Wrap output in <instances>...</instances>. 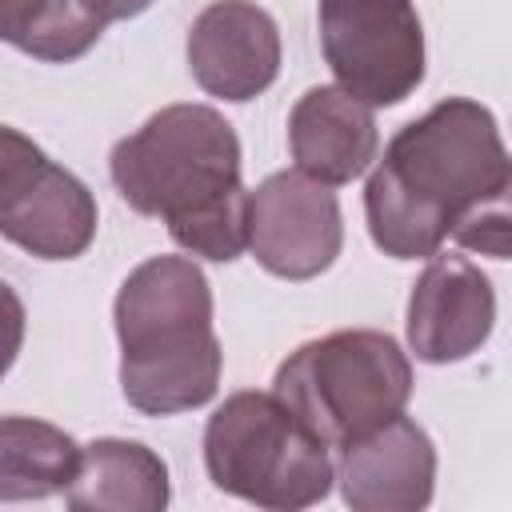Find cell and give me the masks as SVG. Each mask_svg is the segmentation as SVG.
<instances>
[{
    "label": "cell",
    "mask_w": 512,
    "mask_h": 512,
    "mask_svg": "<svg viewBox=\"0 0 512 512\" xmlns=\"http://www.w3.org/2000/svg\"><path fill=\"white\" fill-rule=\"evenodd\" d=\"M24 304L16 296V288L8 280H0V380L8 376V368L16 364L20 356V344H24Z\"/></svg>",
    "instance_id": "obj_17"
},
{
    "label": "cell",
    "mask_w": 512,
    "mask_h": 512,
    "mask_svg": "<svg viewBox=\"0 0 512 512\" xmlns=\"http://www.w3.org/2000/svg\"><path fill=\"white\" fill-rule=\"evenodd\" d=\"M320 48L336 88L368 108H392L424 80V28L412 0H320Z\"/></svg>",
    "instance_id": "obj_6"
},
{
    "label": "cell",
    "mask_w": 512,
    "mask_h": 512,
    "mask_svg": "<svg viewBox=\"0 0 512 512\" xmlns=\"http://www.w3.org/2000/svg\"><path fill=\"white\" fill-rule=\"evenodd\" d=\"M332 480H340V496L356 512H416L432 500L436 448L428 432L400 412L344 444Z\"/></svg>",
    "instance_id": "obj_11"
},
{
    "label": "cell",
    "mask_w": 512,
    "mask_h": 512,
    "mask_svg": "<svg viewBox=\"0 0 512 512\" xmlns=\"http://www.w3.org/2000/svg\"><path fill=\"white\" fill-rule=\"evenodd\" d=\"M116 192L140 216H160L168 236L204 260L228 264L248 244V188L240 140L208 104H168L108 156Z\"/></svg>",
    "instance_id": "obj_2"
},
{
    "label": "cell",
    "mask_w": 512,
    "mask_h": 512,
    "mask_svg": "<svg viewBox=\"0 0 512 512\" xmlns=\"http://www.w3.org/2000/svg\"><path fill=\"white\" fill-rule=\"evenodd\" d=\"M64 496L76 512H160L168 504V464L140 440L104 436L80 448Z\"/></svg>",
    "instance_id": "obj_13"
},
{
    "label": "cell",
    "mask_w": 512,
    "mask_h": 512,
    "mask_svg": "<svg viewBox=\"0 0 512 512\" xmlns=\"http://www.w3.org/2000/svg\"><path fill=\"white\" fill-rule=\"evenodd\" d=\"M288 148L304 176L320 184H348L368 172L380 148L376 116L368 104L336 84L308 88L288 112Z\"/></svg>",
    "instance_id": "obj_12"
},
{
    "label": "cell",
    "mask_w": 512,
    "mask_h": 512,
    "mask_svg": "<svg viewBox=\"0 0 512 512\" xmlns=\"http://www.w3.org/2000/svg\"><path fill=\"white\" fill-rule=\"evenodd\" d=\"M208 480L256 508H308L332 488L328 444H320L272 392H232L204 428Z\"/></svg>",
    "instance_id": "obj_5"
},
{
    "label": "cell",
    "mask_w": 512,
    "mask_h": 512,
    "mask_svg": "<svg viewBox=\"0 0 512 512\" xmlns=\"http://www.w3.org/2000/svg\"><path fill=\"white\" fill-rule=\"evenodd\" d=\"M120 392L144 416H176L220 388L224 352L212 328V288L192 256L136 264L112 304Z\"/></svg>",
    "instance_id": "obj_3"
},
{
    "label": "cell",
    "mask_w": 512,
    "mask_h": 512,
    "mask_svg": "<svg viewBox=\"0 0 512 512\" xmlns=\"http://www.w3.org/2000/svg\"><path fill=\"white\" fill-rule=\"evenodd\" d=\"M452 236L480 252V256H492V260H508V200H492V204H480L472 208L456 228Z\"/></svg>",
    "instance_id": "obj_16"
},
{
    "label": "cell",
    "mask_w": 512,
    "mask_h": 512,
    "mask_svg": "<svg viewBox=\"0 0 512 512\" xmlns=\"http://www.w3.org/2000/svg\"><path fill=\"white\" fill-rule=\"evenodd\" d=\"M0 236L40 260H76L96 240L88 184L8 124H0Z\"/></svg>",
    "instance_id": "obj_7"
},
{
    "label": "cell",
    "mask_w": 512,
    "mask_h": 512,
    "mask_svg": "<svg viewBox=\"0 0 512 512\" xmlns=\"http://www.w3.org/2000/svg\"><path fill=\"white\" fill-rule=\"evenodd\" d=\"M148 4H152V0H96V8L104 12L108 24H112V20H132V16H140Z\"/></svg>",
    "instance_id": "obj_18"
},
{
    "label": "cell",
    "mask_w": 512,
    "mask_h": 512,
    "mask_svg": "<svg viewBox=\"0 0 512 512\" xmlns=\"http://www.w3.org/2000/svg\"><path fill=\"white\" fill-rule=\"evenodd\" d=\"M344 244L336 192L300 168L272 172L248 192V252L280 280H312L332 268Z\"/></svg>",
    "instance_id": "obj_8"
},
{
    "label": "cell",
    "mask_w": 512,
    "mask_h": 512,
    "mask_svg": "<svg viewBox=\"0 0 512 512\" xmlns=\"http://www.w3.org/2000/svg\"><path fill=\"white\" fill-rule=\"evenodd\" d=\"M104 28L96 0H0V40L44 64L80 60Z\"/></svg>",
    "instance_id": "obj_15"
},
{
    "label": "cell",
    "mask_w": 512,
    "mask_h": 512,
    "mask_svg": "<svg viewBox=\"0 0 512 512\" xmlns=\"http://www.w3.org/2000/svg\"><path fill=\"white\" fill-rule=\"evenodd\" d=\"M80 444L36 416H0V500H44L72 484Z\"/></svg>",
    "instance_id": "obj_14"
},
{
    "label": "cell",
    "mask_w": 512,
    "mask_h": 512,
    "mask_svg": "<svg viewBox=\"0 0 512 512\" xmlns=\"http://www.w3.org/2000/svg\"><path fill=\"white\" fill-rule=\"evenodd\" d=\"M512 168L496 116L448 96L404 124L364 188L372 244L392 260H428L480 204L508 200Z\"/></svg>",
    "instance_id": "obj_1"
},
{
    "label": "cell",
    "mask_w": 512,
    "mask_h": 512,
    "mask_svg": "<svg viewBox=\"0 0 512 512\" xmlns=\"http://www.w3.org/2000/svg\"><path fill=\"white\" fill-rule=\"evenodd\" d=\"M272 396L328 448H344L404 412L412 364L388 332L348 328L300 344L272 380Z\"/></svg>",
    "instance_id": "obj_4"
},
{
    "label": "cell",
    "mask_w": 512,
    "mask_h": 512,
    "mask_svg": "<svg viewBox=\"0 0 512 512\" xmlns=\"http://www.w3.org/2000/svg\"><path fill=\"white\" fill-rule=\"evenodd\" d=\"M188 68L208 96L256 100L280 72V28L252 0H212L188 28Z\"/></svg>",
    "instance_id": "obj_10"
},
{
    "label": "cell",
    "mask_w": 512,
    "mask_h": 512,
    "mask_svg": "<svg viewBox=\"0 0 512 512\" xmlns=\"http://www.w3.org/2000/svg\"><path fill=\"white\" fill-rule=\"evenodd\" d=\"M496 292L460 252H432L408 296V344L424 364H456L492 336Z\"/></svg>",
    "instance_id": "obj_9"
}]
</instances>
